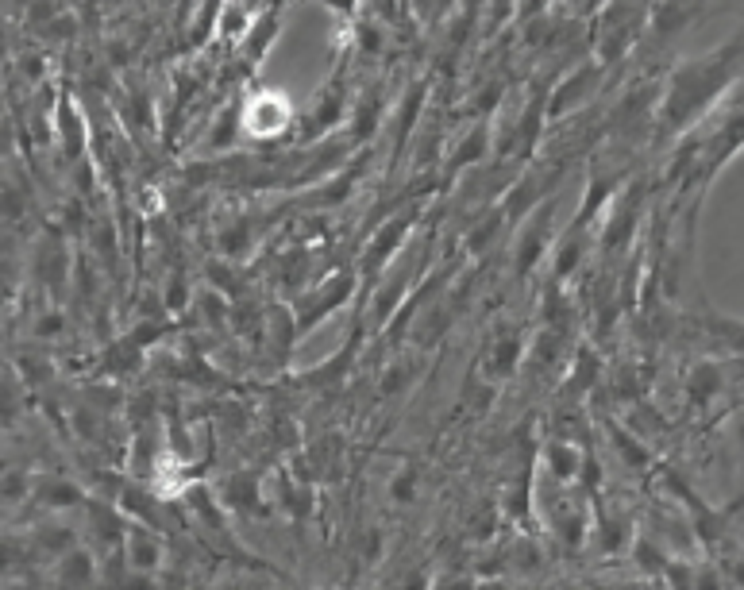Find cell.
Segmentation results:
<instances>
[{"mask_svg": "<svg viewBox=\"0 0 744 590\" xmlns=\"http://www.w3.org/2000/svg\"><path fill=\"white\" fill-rule=\"evenodd\" d=\"M417 498V471L413 467H401L398 475L390 479V502L394 506H409Z\"/></svg>", "mask_w": 744, "mask_h": 590, "instance_id": "4", "label": "cell"}, {"mask_svg": "<svg viewBox=\"0 0 744 590\" xmlns=\"http://www.w3.org/2000/svg\"><path fill=\"white\" fill-rule=\"evenodd\" d=\"M517 351H521V344H517V340H505V344H498V348H494V359H490L494 375H509V371H513Z\"/></svg>", "mask_w": 744, "mask_h": 590, "instance_id": "7", "label": "cell"}, {"mask_svg": "<svg viewBox=\"0 0 744 590\" xmlns=\"http://www.w3.org/2000/svg\"><path fill=\"white\" fill-rule=\"evenodd\" d=\"M97 579H105V567L97 564V556H93V548H85V544H70L62 556H58V583L66 587H89V583H97Z\"/></svg>", "mask_w": 744, "mask_h": 590, "instance_id": "1", "label": "cell"}, {"mask_svg": "<svg viewBox=\"0 0 744 590\" xmlns=\"http://www.w3.org/2000/svg\"><path fill=\"white\" fill-rule=\"evenodd\" d=\"M586 89H590V70H579V74H571L567 78V85H559V93L548 101V116H559V112H571V105L583 97Z\"/></svg>", "mask_w": 744, "mask_h": 590, "instance_id": "3", "label": "cell"}, {"mask_svg": "<svg viewBox=\"0 0 744 590\" xmlns=\"http://www.w3.org/2000/svg\"><path fill=\"white\" fill-rule=\"evenodd\" d=\"M548 467H552V475L559 483H571L579 475V467H583V456L571 444H548Z\"/></svg>", "mask_w": 744, "mask_h": 590, "instance_id": "2", "label": "cell"}, {"mask_svg": "<svg viewBox=\"0 0 744 590\" xmlns=\"http://www.w3.org/2000/svg\"><path fill=\"white\" fill-rule=\"evenodd\" d=\"M39 498H43L47 506H54V510H58V506H74V502H85V498H81V494L70 483H43V486H39Z\"/></svg>", "mask_w": 744, "mask_h": 590, "instance_id": "5", "label": "cell"}, {"mask_svg": "<svg viewBox=\"0 0 744 590\" xmlns=\"http://www.w3.org/2000/svg\"><path fill=\"white\" fill-rule=\"evenodd\" d=\"M35 332H39V336H58V332H62V321H58V317H43Z\"/></svg>", "mask_w": 744, "mask_h": 590, "instance_id": "9", "label": "cell"}, {"mask_svg": "<svg viewBox=\"0 0 744 590\" xmlns=\"http://www.w3.org/2000/svg\"><path fill=\"white\" fill-rule=\"evenodd\" d=\"M482 151H486V132H482V128H479V132H475V135H467V139H463V147H459V155H455V159L448 162V166H452V174H455V170H463L467 162L482 159Z\"/></svg>", "mask_w": 744, "mask_h": 590, "instance_id": "6", "label": "cell"}, {"mask_svg": "<svg viewBox=\"0 0 744 590\" xmlns=\"http://www.w3.org/2000/svg\"><path fill=\"white\" fill-rule=\"evenodd\" d=\"M509 8H513V0H490V27H498L509 16Z\"/></svg>", "mask_w": 744, "mask_h": 590, "instance_id": "8", "label": "cell"}]
</instances>
